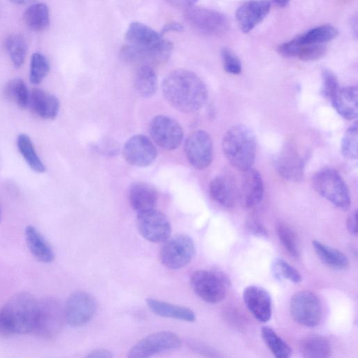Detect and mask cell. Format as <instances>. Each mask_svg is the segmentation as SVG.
Returning a JSON list of instances; mask_svg holds the SVG:
<instances>
[{
	"label": "cell",
	"mask_w": 358,
	"mask_h": 358,
	"mask_svg": "<svg viewBox=\"0 0 358 358\" xmlns=\"http://www.w3.org/2000/svg\"><path fill=\"white\" fill-rule=\"evenodd\" d=\"M246 227L248 230L252 234L259 237L267 236V231L264 227L257 220L250 219L248 220Z\"/></svg>",
	"instance_id": "cell-44"
},
{
	"label": "cell",
	"mask_w": 358,
	"mask_h": 358,
	"mask_svg": "<svg viewBox=\"0 0 358 358\" xmlns=\"http://www.w3.org/2000/svg\"><path fill=\"white\" fill-rule=\"evenodd\" d=\"M126 44L121 50V57L128 62L141 65L163 64L169 58L173 44L163 35L146 24L131 22L125 32Z\"/></svg>",
	"instance_id": "cell-1"
},
{
	"label": "cell",
	"mask_w": 358,
	"mask_h": 358,
	"mask_svg": "<svg viewBox=\"0 0 358 358\" xmlns=\"http://www.w3.org/2000/svg\"><path fill=\"white\" fill-rule=\"evenodd\" d=\"M338 34V29L329 24L315 27L299 36L301 44H322L331 41Z\"/></svg>",
	"instance_id": "cell-35"
},
{
	"label": "cell",
	"mask_w": 358,
	"mask_h": 358,
	"mask_svg": "<svg viewBox=\"0 0 358 358\" xmlns=\"http://www.w3.org/2000/svg\"><path fill=\"white\" fill-rule=\"evenodd\" d=\"M64 321V308L61 303L55 298H45L38 301L33 331L44 339H52L60 332Z\"/></svg>",
	"instance_id": "cell-6"
},
{
	"label": "cell",
	"mask_w": 358,
	"mask_h": 358,
	"mask_svg": "<svg viewBox=\"0 0 358 358\" xmlns=\"http://www.w3.org/2000/svg\"><path fill=\"white\" fill-rule=\"evenodd\" d=\"M169 4L184 9L194 6L198 0H165Z\"/></svg>",
	"instance_id": "cell-48"
},
{
	"label": "cell",
	"mask_w": 358,
	"mask_h": 358,
	"mask_svg": "<svg viewBox=\"0 0 358 358\" xmlns=\"http://www.w3.org/2000/svg\"><path fill=\"white\" fill-rule=\"evenodd\" d=\"M209 194L213 201L223 207L229 208L234 204L235 187L227 177L219 176L214 178L209 184Z\"/></svg>",
	"instance_id": "cell-26"
},
{
	"label": "cell",
	"mask_w": 358,
	"mask_h": 358,
	"mask_svg": "<svg viewBox=\"0 0 358 358\" xmlns=\"http://www.w3.org/2000/svg\"><path fill=\"white\" fill-rule=\"evenodd\" d=\"M23 20L27 27L31 31L45 30L50 24L48 6L44 3H37L30 6L24 11Z\"/></svg>",
	"instance_id": "cell-29"
},
{
	"label": "cell",
	"mask_w": 358,
	"mask_h": 358,
	"mask_svg": "<svg viewBox=\"0 0 358 358\" xmlns=\"http://www.w3.org/2000/svg\"><path fill=\"white\" fill-rule=\"evenodd\" d=\"M183 29V26L178 22H170L162 28L160 34L163 35L169 31H182Z\"/></svg>",
	"instance_id": "cell-49"
},
{
	"label": "cell",
	"mask_w": 358,
	"mask_h": 358,
	"mask_svg": "<svg viewBox=\"0 0 358 358\" xmlns=\"http://www.w3.org/2000/svg\"><path fill=\"white\" fill-rule=\"evenodd\" d=\"M184 17L194 30L208 36L222 35L229 28L224 14L203 7L192 6L185 8Z\"/></svg>",
	"instance_id": "cell-8"
},
{
	"label": "cell",
	"mask_w": 358,
	"mask_h": 358,
	"mask_svg": "<svg viewBox=\"0 0 358 358\" xmlns=\"http://www.w3.org/2000/svg\"><path fill=\"white\" fill-rule=\"evenodd\" d=\"M162 90L166 100L176 110L194 113L200 110L208 99L203 80L194 72L177 69L164 79Z\"/></svg>",
	"instance_id": "cell-2"
},
{
	"label": "cell",
	"mask_w": 358,
	"mask_h": 358,
	"mask_svg": "<svg viewBox=\"0 0 358 358\" xmlns=\"http://www.w3.org/2000/svg\"><path fill=\"white\" fill-rule=\"evenodd\" d=\"M341 153L348 159H357L358 156L357 124H352L344 134L341 145Z\"/></svg>",
	"instance_id": "cell-37"
},
{
	"label": "cell",
	"mask_w": 358,
	"mask_h": 358,
	"mask_svg": "<svg viewBox=\"0 0 358 358\" xmlns=\"http://www.w3.org/2000/svg\"><path fill=\"white\" fill-rule=\"evenodd\" d=\"M136 227L141 235L152 243L166 241L171 227L166 216L162 212L152 209L138 214Z\"/></svg>",
	"instance_id": "cell-15"
},
{
	"label": "cell",
	"mask_w": 358,
	"mask_h": 358,
	"mask_svg": "<svg viewBox=\"0 0 358 358\" xmlns=\"http://www.w3.org/2000/svg\"><path fill=\"white\" fill-rule=\"evenodd\" d=\"M272 270L278 279H287L294 283L302 281L300 272L282 259L278 258L273 262Z\"/></svg>",
	"instance_id": "cell-39"
},
{
	"label": "cell",
	"mask_w": 358,
	"mask_h": 358,
	"mask_svg": "<svg viewBox=\"0 0 358 358\" xmlns=\"http://www.w3.org/2000/svg\"><path fill=\"white\" fill-rule=\"evenodd\" d=\"M128 199L132 209L138 214L155 209L157 203L158 194L151 185L138 182L130 186Z\"/></svg>",
	"instance_id": "cell-21"
},
{
	"label": "cell",
	"mask_w": 358,
	"mask_h": 358,
	"mask_svg": "<svg viewBox=\"0 0 358 358\" xmlns=\"http://www.w3.org/2000/svg\"><path fill=\"white\" fill-rule=\"evenodd\" d=\"M271 8L268 0H251L236 10V18L239 28L244 33L250 32L268 15Z\"/></svg>",
	"instance_id": "cell-19"
},
{
	"label": "cell",
	"mask_w": 358,
	"mask_h": 358,
	"mask_svg": "<svg viewBox=\"0 0 358 358\" xmlns=\"http://www.w3.org/2000/svg\"><path fill=\"white\" fill-rule=\"evenodd\" d=\"M261 335L267 348L275 357L288 358L290 357L291 348L273 329L266 326L262 327Z\"/></svg>",
	"instance_id": "cell-34"
},
{
	"label": "cell",
	"mask_w": 358,
	"mask_h": 358,
	"mask_svg": "<svg viewBox=\"0 0 358 358\" xmlns=\"http://www.w3.org/2000/svg\"><path fill=\"white\" fill-rule=\"evenodd\" d=\"M357 86L339 87L329 100L336 111L346 120H354L358 115Z\"/></svg>",
	"instance_id": "cell-23"
},
{
	"label": "cell",
	"mask_w": 358,
	"mask_h": 358,
	"mask_svg": "<svg viewBox=\"0 0 358 358\" xmlns=\"http://www.w3.org/2000/svg\"><path fill=\"white\" fill-rule=\"evenodd\" d=\"M184 150L189 163L196 169H204L211 164L213 141L203 130L194 131L187 136Z\"/></svg>",
	"instance_id": "cell-14"
},
{
	"label": "cell",
	"mask_w": 358,
	"mask_h": 358,
	"mask_svg": "<svg viewBox=\"0 0 358 358\" xmlns=\"http://www.w3.org/2000/svg\"><path fill=\"white\" fill-rule=\"evenodd\" d=\"M87 357L90 358H111L113 355L106 349L99 348L90 352Z\"/></svg>",
	"instance_id": "cell-47"
},
{
	"label": "cell",
	"mask_w": 358,
	"mask_h": 358,
	"mask_svg": "<svg viewBox=\"0 0 358 358\" xmlns=\"http://www.w3.org/2000/svg\"><path fill=\"white\" fill-rule=\"evenodd\" d=\"M10 1L16 4L24 5V4L30 3L33 1H34L35 0H10Z\"/></svg>",
	"instance_id": "cell-52"
},
{
	"label": "cell",
	"mask_w": 358,
	"mask_h": 358,
	"mask_svg": "<svg viewBox=\"0 0 358 358\" xmlns=\"http://www.w3.org/2000/svg\"><path fill=\"white\" fill-rule=\"evenodd\" d=\"M305 159L295 145L285 144L275 159V167L279 174L292 182L301 181L303 177Z\"/></svg>",
	"instance_id": "cell-17"
},
{
	"label": "cell",
	"mask_w": 358,
	"mask_h": 358,
	"mask_svg": "<svg viewBox=\"0 0 358 358\" xmlns=\"http://www.w3.org/2000/svg\"><path fill=\"white\" fill-rule=\"evenodd\" d=\"M273 2L280 7L286 6L291 0H272Z\"/></svg>",
	"instance_id": "cell-51"
},
{
	"label": "cell",
	"mask_w": 358,
	"mask_h": 358,
	"mask_svg": "<svg viewBox=\"0 0 358 358\" xmlns=\"http://www.w3.org/2000/svg\"><path fill=\"white\" fill-rule=\"evenodd\" d=\"M222 148L229 162L236 169L243 171L252 167L256 139L248 127L237 124L231 127L223 137Z\"/></svg>",
	"instance_id": "cell-3"
},
{
	"label": "cell",
	"mask_w": 358,
	"mask_h": 358,
	"mask_svg": "<svg viewBox=\"0 0 358 358\" xmlns=\"http://www.w3.org/2000/svg\"><path fill=\"white\" fill-rule=\"evenodd\" d=\"M314 189L338 208L345 210L350 206V192L344 180L335 169L325 168L313 177Z\"/></svg>",
	"instance_id": "cell-5"
},
{
	"label": "cell",
	"mask_w": 358,
	"mask_h": 358,
	"mask_svg": "<svg viewBox=\"0 0 358 358\" xmlns=\"http://www.w3.org/2000/svg\"><path fill=\"white\" fill-rule=\"evenodd\" d=\"M18 150L29 166L36 173L45 171V166L38 156L29 136L21 134L17 136Z\"/></svg>",
	"instance_id": "cell-31"
},
{
	"label": "cell",
	"mask_w": 358,
	"mask_h": 358,
	"mask_svg": "<svg viewBox=\"0 0 358 358\" xmlns=\"http://www.w3.org/2000/svg\"><path fill=\"white\" fill-rule=\"evenodd\" d=\"M357 210L352 211L348 216L347 220V227L349 231V232L356 236L357 234Z\"/></svg>",
	"instance_id": "cell-46"
},
{
	"label": "cell",
	"mask_w": 358,
	"mask_h": 358,
	"mask_svg": "<svg viewBox=\"0 0 358 358\" xmlns=\"http://www.w3.org/2000/svg\"><path fill=\"white\" fill-rule=\"evenodd\" d=\"M146 303L155 314L169 318L194 322L196 319L194 313L189 308L169 303L155 299L148 298Z\"/></svg>",
	"instance_id": "cell-24"
},
{
	"label": "cell",
	"mask_w": 358,
	"mask_h": 358,
	"mask_svg": "<svg viewBox=\"0 0 358 358\" xmlns=\"http://www.w3.org/2000/svg\"><path fill=\"white\" fill-rule=\"evenodd\" d=\"M326 50L322 44H302L297 57L303 61H314L323 57Z\"/></svg>",
	"instance_id": "cell-42"
},
{
	"label": "cell",
	"mask_w": 358,
	"mask_h": 358,
	"mask_svg": "<svg viewBox=\"0 0 358 358\" xmlns=\"http://www.w3.org/2000/svg\"><path fill=\"white\" fill-rule=\"evenodd\" d=\"M313 246L319 258L329 266L336 269L348 266V259L341 251L317 241H313Z\"/></svg>",
	"instance_id": "cell-30"
},
{
	"label": "cell",
	"mask_w": 358,
	"mask_h": 358,
	"mask_svg": "<svg viewBox=\"0 0 358 358\" xmlns=\"http://www.w3.org/2000/svg\"><path fill=\"white\" fill-rule=\"evenodd\" d=\"M290 313L301 325L313 327L322 318V306L317 296L309 291L296 293L290 301Z\"/></svg>",
	"instance_id": "cell-10"
},
{
	"label": "cell",
	"mask_w": 358,
	"mask_h": 358,
	"mask_svg": "<svg viewBox=\"0 0 358 358\" xmlns=\"http://www.w3.org/2000/svg\"><path fill=\"white\" fill-rule=\"evenodd\" d=\"M181 340L173 332L162 331L152 333L137 342L128 352L129 358H146L163 351L179 348Z\"/></svg>",
	"instance_id": "cell-11"
},
{
	"label": "cell",
	"mask_w": 358,
	"mask_h": 358,
	"mask_svg": "<svg viewBox=\"0 0 358 358\" xmlns=\"http://www.w3.org/2000/svg\"><path fill=\"white\" fill-rule=\"evenodd\" d=\"M37 310L38 301L29 293L20 292L6 301L0 315L10 335L27 334L34 331Z\"/></svg>",
	"instance_id": "cell-4"
},
{
	"label": "cell",
	"mask_w": 358,
	"mask_h": 358,
	"mask_svg": "<svg viewBox=\"0 0 358 358\" xmlns=\"http://www.w3.org/2000/svg\"><path fill=\"white\" fill-rule=\"evenodd\" d=\"M238 195L243 205L246 208L257 206L264 194V183L259 172L252 167L242 171Z\"/></svg>",
	"instance_id": "cell-20"
},
{
	"label": "cell",
	"mask_w": 358,
	"mask_h": 358,
	"mask_svg": "<svg viewBox=\"0 0 358 358\" xmlns=\"http://www.w3.org/2000/svg\"><path fill=\"white\" fill-rule=\"evenodd\" d=\"M190 283L199 298L207 303H217L224 299L229 280L218 271L198 270L192 274Z\"/></svg>",
	"instance_id": "cell-7"
},
{
	"label": "cell",
	"mask_w": 358,
	"mask_h": 358,
	"mask_svg": "<svg viewBox=\"0 0 358 358\" xmlns=\"http://www.w3.org/2000/svg\"><path fill=\"white\" fill-rule=\"evenodd\" d=\"M276 231L280 241L287 252L293 257L297 258L299 251L293 230L286 223L280 222L277 226Z\"/></svg>",
	"instance_id": "cell-38"
},
{
	"label": "cell",
	"mask_w": 358,
	"mask_h": 358,
	"mask_svg": "<svg viewBox=\"0 0 358 358\" xmlns=\"http://www.w3.org/2000/svg\"><path fill=\"white\" fill-rule=\"evenodd\" d=\"M4 48L12 63L16 68L20 67L24 62L27 45L24 37L20 34L8 36L4 41Z\"/></svg>",
	"instance_id": "cell-32"
},
{
	"label": "cell",
	"mask_w": 358,
	"mask_h": 358,
	"mask_svg": "<svg viewBox=\"0 0 358 358\" xmlns=\"http://www.w3.org/2000/svg\"><path fill=\"white\" fill-rule=\"evenodd\" d=\"M301 355L306 358H327L331 356V347L329 341L319 335H309L299 342Z\"/></svg>",
	"instance_id": "cell-28"
},
{
	"label": "cell",
	"mask_w": 358,
	"mask_h": 358,
	"mask_svg": "<svg viewBox=\"0 0 358 358\" xmlns=\"http://www.w3.org/2000/svg\"><path fill=\"white\" fill-rule=\"evenodd\" d=\"M244 303L253 315L262 322H268L272 314V301L269 293L263 287L250 285L243 293Z\"/></svg>",
	"instance_id": "cell-18"
},
{
	"label": "cell",
	"mask_w": 358,
	"mask_h": 358,
	"mask_svg": "<svg viewBox=\"0 0 358 358\" xmlns=\"http://www.w3.org/2000/svg\"><path fill=\"white\" fill-rule=\"evenodd\" d=\"M50 71V64L43 54L34 52L30 60L29 80L32 84L38 85L46 77Z\"/></svg>",
	"instance_id": "cell-36"
},
{
	"label": "cell",
	"mask_w": 358,
	"mask_h": 358,
	"mask_svg": "<svg viewBox=\"0 0 358 358\" xmlns=\"http://www.w3.org/2000/svg\"><path fill=\"white\" fill-rule=\"evenodd\" d=\"M64 308L66 322L71 327H79L92 319L96 310V303L91 294L75 292L69 296Z\"/></svg>",
	"instance_id": "cell-13"
},
{
	"label": "cell",
	"mask_w": 358,
	"mask_h": 358,
	"mask_svg": "<svg viewBox=\"0 0 358 358\" xmlns=\"http://www.w3.org/2000/svg\"><path fill=\"white\" fill-rule=\"evenodd\" d=\"M149 133L152 141L161 148L177 149L183 139V131L178 122L166 115H157L149 124Z\"/></svg>",
	"instance_id": "cell-12"
},
{
	"label": "cell",
	"mask_w": 358,
	"mask_h": 358,
	"mask_svg": "<svg viewBox=\"0 0 358 358\" xmlns=\"http://www.w3.org/2000/svg\"><path fill=\"white\" fill-rule=\"evenodd\" d=\"M29 106L31 111L44 120H54L59 110V101L53 94L38 88L31 90Z\"/></svg>",
	"instance_id": "cell-22"
},
{
	"label": "cell",
	"mask_w": 358,
	"mask_h": 358,
	"mask_svg": "<svg viewBox=\"0 0 358 358\" xmlns=\"http://www.w3.org/2000/svg\"><path fill=\"white\" fill-rule=\"evenodd\" d=\"M301 45L302 44L300 43L299 37H297L279 45L277 51L284 57H297Z\"/></svg>",
	"instance_id": "cell-43"
},
{
	"label": "cell",
	"mask_w": 358,
	"mask_h": 358,
	"mask_svg": "<svg viewBox=\"0 0 358 358\" xmlns=\"http://www.w3.org/2000/svg\"><path fill=\"white\" fill-rule=\"evenodd\" d=\"M223 67L229 73L238 75L241 72L242 66L238 57L229 49L224 48L221 50Z\"/></svg>",
	"instance_id": "cell-41"
},
{
	"label": "cell",
	"mask_w": 358,
	"mask_h": 358,
	"mask_svg": "<svg viewBox=\"0 0 358 358\" xmlns=\"http://www.w3.org/2000/svg\"><path fill=\"white\" fill-rule=\"evenodd\" d=\"M0 335L1 336H8L10 335V334L6 330L3 321L1 320V315H0Z\"/></svg>",
	"instance_id": "cell-50"
},
{
	"label": "cell",
	"mask_w": 358,
	"mask_h": 358,
	"mask_svg": "<svg viewBox=\"0 0 358 358\" xmlns=\"http://www.w3.org/2000/svg\"><path fill=\"white\" fill-rule=\"evenodd\" d=\"M322 80L321 93L330 100L339 88L337 78L331 71L325 69L322 72Z\"/></svg>",
	"instance_id": "cell-40"
},
{
	"label": "cell",
	"mask_w": 358,
	"mask_h": 358,
	"mask_svg": "<svg viewBox=\"0 0 358 358\" xmlns=\"http://www.w3.org/2000/svg\"><path fill=\"white\" fill-rule=\"evenodd\" d=\"M1 206H0V222H1Z\"/></svg>",
	"instance_id": "cell-53"
},
{
	"label": "cell",
	"mask_w": 358,
	"mask_h": 358,
	"mask_svg": "<svg viewBox=\"0 0 358 358\" xmlns=\"http://www.w3.org/2000/svg\"><path fill=\"white\" fill-rule=\"evenodd\" d=\"M122 155L128 164L137 167H146L155 160L157 150L147 136L138 134L127 141Z\"/></svg>",
	"instance_id": "cell-16"
},
{
	"label": "cell",
	"mask_w": 358,
	"mask_h": 358,
	"mask_svg": "<svg viewBox=\"0 0 358 358\" xmlns=\"http://www.w3.org/2000/svg\"><path fill=\"white\" fill-rule=\"evenodd\" d=\"M134 86L141 96H152L157 90V76L154 68L148 65L138 66L134 77Z\"/></svg>",
	"instance_id": "cell-27"
},
{
	"label": "cell",
	"mask_w": 358,
	"mask_h": 358,
	"mask_svg": "<svg viewBox=\"0 0 358 358\" xmlns=\"http://www.w3.org/2000/svg\"><path fill=\"white\" fill-rule=\"evenodd\" d=\"M3 94L6 99L20 108L24 109L29 106L30 94L22 79L14 78L10 80L4 87Z\"/></svg>",
	"instance_id": "cell-33"
},
{
	"label": "cell",
	"mask_w": 358,
	"mask_h": 358,
	"mask_svg": "<svg viewBox=\"0 0 358 358\" xmlns=\"http://www.w3.org/2000/svg\"><path fill=\"white\" fill-rule=\"evenodd\" d=\"M159 253L162 264L169 269H180L194 258L195 246L192 239L180 234L164 241Z\"/></svg>",
	"instance_id": "cell-9"
},
{
	"label": "cell",
	"mask_w": 358,
	"mask_h": 358,
	"mask_svg": "<svg viewBox=\"0 0 358 358\" xmlns=\"http://www.w3.org/2000/svg\"><path fill=\"white\" fill-rule=\"evenodd\" d=\"M25 239L32 255L41 262H51L55 258L52 249L41 234L33 226L25 229Z\"/></svg>",
	"instance_id": "cell-25"
},
{
	"label": "cell",
	"mask_w": 358,
	"mask_h": 358,
	"mask_svg": "<svg viewBox=\"0 0 358 358\" xmlns=\"http://www.w3.org/2000/svg\"><path fill=\"white\" fill-rule=\"evenodd\" d=\"M189 346L196 352L202 353L207 356L211 357H217L218 355H215V352L213 350H211L210 348L203 345V344L192 341L191 342Z\"/></svg>",
	"instance_id": "cell-45"
}]
</instances>
